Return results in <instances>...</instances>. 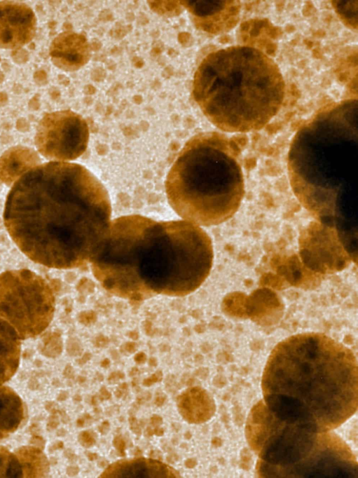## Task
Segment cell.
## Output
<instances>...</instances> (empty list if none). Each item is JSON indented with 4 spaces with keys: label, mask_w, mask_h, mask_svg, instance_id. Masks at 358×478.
<instances>
[{
    "label": "cell",
    "mask_w": 358,
    "mask_h": 478,
    "mask_svg": "<svg viewBox=\"0 0 358 478\" xmlns=\"http://www.w3.org/2000/svg\"><path fill=\"white\" fill-rule=\"evenodd\" d=\"M36 18L32 8L25 3L0 1V48L18 49L35 36Z\"/></svg>",
    "instance_id": "obj_8"
},
{
    "label": "cell",
    "mask_w": 358,
    "mask_h": 478,
    "mask_svg": "<svg viewBox=\"0 0 358 478\" xmlns=\"http://www.w3.org/2000/svg\"><path fill=\"white\" fill-rule=\"evenodd\" d=\"M207 395L199 388H190L182 392L177 399V408L184 421L197 423L202 421V414Z\"/></svg>",
    "instance_id": "obj_14"
},
{
    "label": "cell",
    "mask_w": 358,
    "mask_h": 478,
    "mask_svg": "<svg viewBox=\"0 0 358 478\" xmlns=\"http://www.w3.org/2000/svg\"><path fill=\"white\" fill-rule=\"evenodd\" d=\"M262 389L265 407L276 418L327 432L356 410L357 361L347 347L325 334L293 335L270 353Z\"/></svg>",
    "instance_id": "obj_3"
},
{
    "label": "cell",
    "mask_w": 358,
    "mask_h": 478,
    "mask_svg": "<svg viewBox=\"0 0 358 478\" xmlns=\"http://www.w3.org/2000/svg\"><path fill=\"white\" fill-rule=\"evenodd\" d=\"M129 421L130 423L131 430H132L136 434H140L141 430L137 419L135 418H130Z\"/></svg>",
    "instance_id": "obj_18"
},
{
    "label": "cell",
    "mask_w": 358,
    "mask_h": 478,
    "mask_svg": "<svg viewBox=\"0 0 358 478\" xmlns=\"http://www.w3.org/2000/svg\"><path fill=\"white\" fill-rule=\"evenodd\" d=\"M169 204L184 220L210 226L229 219L245 193L240 165L215 133L198 134L184 145L165 179Z\"/></svg>",
    "instance_id": "obj_4"
},
{
    "label": "cell",
    "mask_w": 358,
    "mask_h": 478,
    "mask_svg": "<svg viewBox=\"0 0 358 478\" xmlns=\"http://www.w3.org/2000/svg\"><path fill=\"white\" fill-rule=\"evenodd\" d=\"M109 194L86 168L50 161L31 168L9 191L8 233L31 260L70 269L90 263L111 223Z\"/></svg>",
    "instance_id": "obj_1"
},
{
    "label": "cell",
    "mask_w": 358,
    "mask_h": 478,
    "mask_svg": "<svg viewBox=\"0 0 358 478\" xmlns=\"http://www.w3.org/2000/svg\"><path fill=\"white\" fill-rule=\"evenodd\" d=\"M81 437L83 444L85 446V447H91L95 444V439L93 435L90 432H83Z\"/></svg>",
    "instance_id": "obj_16"
},
{
    "label": "cell",
    "mask_w": 358,
    "mask_h": 478,
    "mask_svg": "<svg viewBox=\"0 0 358 478\" xmlns=\"http://www.w3.org/2000/svg\"><path fill=\"white\" fill-rule=\"evenodd\" d=\"M171 466L144 458L121 460L109 465L100 477H180Z\"/></svg>",
    "instance_id": "obj_10"
},
{
    "label": "cell",
    "mask_w": 358,
    "mask_h": 478,
    "mask_svg": "<svg viewBox=\"0 0 358 478\" xmlns=\"http://www.w3.org/2000/svg\"><path fill=\"white\" fill-rule=\"evenodd\" d=\"M48 54L55 66L65 71H74L88 62L90 48L84 35L65 31L53 39Z\"/></svg>",
    "instance_id": "obj_9"
},
{
    "label": "cell",
    "mask_w": 358,
    "mask_h": 478,
    "mask_svg": "<svg viewBox=\"0 0 358 478\" xmlns=\"http://www.w3.org/2000/svg\"><path fill=\"white\" fill-rule=\"evenodd\" d=\"M153 434L157 436H162L164 434V430L163 428H160V426L154 427Z\"/></svg>",
    "instance_id": "obj_24"
},
{
    "label": "cell",
    "mask_w": 358,
    "mask_h": 478,
    "mask_svg": "<svg viewBox=\"0 0 358 478\" xmlns=\"http://www.w3.org/2000/svg\"><path fill=\"white\" fill-rule=\"evenodd\" d=\"M22 470L15 456L0 446V477H21Z\"/></svg>",
    "instance_id": "obj_15"
},
{
    "label": "cell",
    "mask_w": 358,
    "mask_h": 478,
    "mask_svg": "<svg viewBox=\"0 0 358 478\" xmlns=\"http://www.w3.org/2000/svg\"><path fill=\"white\" fill-rule=\"evenodd\" d=\"M55 306L50 284L28 269L0 274V319L20 339L40 334L51 322Z\"/></svg>",
    "instance_id": "obj_6"
},
{
    "label": "cell",
    "mask_w": 358,
    "mask_h": 478,
    "mask_svg": "<svg viewBox=\"0 0 358 478\" xmlns=\"http://www.w3.org/2000/svg\"><path fill=\"white\" fill-rule=\"evenodd\" d=\"M20 338L15 330L0 319V385L15 373L20 362Z\"/></svg>",
    "instance_id": "obj_12"
},
{
    "label": "cell",
    "mask_w": 358,
    "mask_h": 478,
    "mask_svg": "<svg viewBox=\"0 0 358 478\" xmlns=\"http://www.w3.org/2000/svg\"><path fill=\"white\" fill-rule=\"evenodd\" d=\"M166 400V397L163 395H158L155 400V404L158 407H161L164 404Z\"/></svg>",
    "instance_id": "obj_22"
},
{
    "label": "cell",
    "mask_w": 358,
    "mask_h": 478,
    "mask_svg": "<svg viewBox=\"0 0 358 478\" xmlns=\"http://www.w3.org/2000/svg\"><path fill=\"white\" fill-rule=\"evenodd\" d=\"M111 394L108 392L106 388L105 387H102L100 389V395L99 397L102 398V400H107L110 397Z\"/></svg>",
    "instance_id": "obj_23"
},
{
    "label": "cell",
    "mask_w": 358,
    "mask_h": 478,
    "mask_svg": "<svg viewBox=\"0 0 358 478\" xmlns=\"http://www.w3.org/2000/svg\"><path fill=\"white\" fill-rule=\"evenodd\" d=\"M24 417L25 408L20 396L11 388L0 385V439L14 433Z\"/></svg>",
    "instance_id": "obj_13"
},
{
    "label": "cell",
    "mask_w": 358,
    "mask_h": 478,
    "mask_svg": "<svg viewBox=\"0 0 358 478\" xmlns=\"http://www.w3.org/2000/svg\"><path fill=\"white\" fill-rule=\"evenodd\" d=\"M184 439H190L191 438V434L189 431H186L184 435Z\"/></svg>",
    "instance_id": "obj_27"
},
{
    "label": "cell",
    "mask_w": 358,
    "mask_h": 478,
    "mask_svg": "<svg viewBox=\"0 0 358 478\" xmlns=\"http://www.w3.org/2000/svg\"><path fill=\"white\" fill-rule=\"evenodd\" d=\"M258 430L260 470L264 477H356L353 458L329 434L284 422L264 406Z\"/></svg>",
    "instance_id": "obj_5"
},
{
    "label": "cell",
    "mask_w": 358,
    "mask_h": 478,
    "mask_svg": "<svg viewBox=\"0 0 358 478\" xmlns=\"http://www.w3.org/2000/svg\"><path fill=\"white\" fill-rule=\"evenodd\" d=\"M172 428L174 431L178 432L181 428V425L179 423L174 422L172 423Z\"/></svg>",
    "instance_id": "obj_25"
},
{
    "label": "cell",
    "mask_w": 358,
    "mask_h": 478,
    "mask_svg": "<svg viewBox=\"0 0 358 478\" xmlns=\"http://www.w3.org/2000/svg\"><path fill=\"white\" fill-rule=\"evenodd\" d=\"M213 259L211 238L200 226L137 214L111 221L90 264L106 291L142 301L193 292L208 277Z\"/></svg>",
    "instance_id": "obj_2"
},
{
    "label": "cell",
    "mask_w": 358,
    "mask_h": 478,
    "mask_svg": "<svg viewBox=\"0 0 358 478\" xmlns=\"http://www.w3.org/2000/svg\"><path fill=\"white\" fill-rule=\"evenodd\" d=\"M163 421L162 417L158 415H153L151 418V424L154 427L160 426L163 424Z\"/></svg>",
    "instance_id": "obj_19"
},
{
    "label": "cell",
    "mask_w": 358,
    "mask_h": 478,
    "mask_svg": "<svg viewBox=\"0 0 358 478\" xmlns=\"http://www.w3.org/2000/svg\"><path fill=\"white\" fill-rule=\"evenodd\" d=\"M110 429V425L108 421H104L99 426V430L102 435L108 433Z\"/></svg>",
    "instance_id": "obj_20"
},
{
    "label": "cell",
    "mask_w": 358,
    "mask_h": 478,
    "mask_svg": "<svg viewBox=\"0 0 358 478\" xmlns=\"http://www.w3.org/2000/svg\"><path fill=\"white\" fill-rule=\"evenodd\" d=\"M88 127L85 119L71 110L46 114L39 121L34 136L35 146L50 161L75 159L85 150Z\"/></svg>",
    "instance_id": "obj_7"
},
{
    "label": "cell",
    "mask_w": 358,
    "mask_h": 478,
    "mask_svg": "<svg viewBox=\"0 0 358 478\" xmlns=\"http://www.w3.org/2000/svg\"><path fill=\"white\" fill-rule=\"evenodd\" d=\"M90 460H94L97 458V456L96 453L90 452V456H88Z\"/></svg>",
    "instance_id": "obj_26"
},
{
    "label": "cell",
    "mask_w": 358,
    "mask_h": 478,
    "mask_svg": "<svg viewBox=\"0 0 358 478\" xmlns=\"http://www.w3.org/2000/svg\"><path fill=\"white\" fill-rule=\"evenodd\" d=\"M40 163L37 153L25 146L7 149L0 157V179L9 184Z\"/></svg>",
    "instance_id": "obj_11"
},
{
    "label": "cell",
    "mask_w": 358,
    "mask_h": 478,
    "mask_svg": "<svg viewBox=\"0 0 358 478\" xmlns=\"http://www.w3.org/2000/svg\"><path fill=\"white\" fill-rule=\"evenodd\" d=\"M113 445L116 449L121 453H123L125 449V442L123 439L119 437H116L113 440Z\"/></svg>",
    "instance_id": "obj_17"
},
{
    "label": "cell",
    "mask_w": 358,
    "mask_h": 478,
    "mask_svg": "<svg viewBox=\"0 0 358 478\" xmlns=\"http://www.w3.org/2000/svg\"><path fill=\"white\" fill-rule=\"evenodd\" d=\"M184 464L186 468L191 469L196 465L197 462L195 458H191L186 459Z\"/></svg>",
    "instance_id": "obj_21"
}]
</instances>
